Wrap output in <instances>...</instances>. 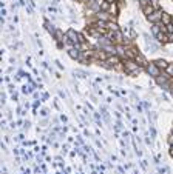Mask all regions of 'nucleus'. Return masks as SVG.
<instances>
[{"mask_svg":"<svg viewBox=\"0 0 173 174\" xmlns=\"http://www.w3.org/2000/svg\"><path fill=\"white\" fill-rule=\"evenodd\" d=\"M124 69L127 71L128 74H133V73H136V71H139L141 68H139V65L136 63L135 60H127L124 63Z\"/></svg>","mask_w":173,"mask_h":174,"instance_id":"f257e3e1","label":"nucleus"},{"mask_svg":"<svg viewBox=\"0 0 173 174\" xmlns=\"http://www.w3.org/2000/svg\"><path fill=\"white\" fill-rule=\"evenodd\" d=\"M145 69H147L148 76L154 77V79H156V77H159V76H161V69H159V68L156 66V65H154V62H153V63H148L147 66H145Z\"/></svg>","mask_w":173,"mask_h":174,"instance_id":"f03ea898","label":"nucleus"},{"mask_svg":"<svg viewBox=\"0 0 173 174\" xmlns=\"http://www.w3.org/2000/svg\"><path fill=\"white\" fill-rule=\"evenodd\" d=\"M161 20H162V13H161V11H154V13L148 17V22H152V23H159Z\"/></svg>","mask_w":173,"mask_h":174,"instance_id":"7ed1b4c3","label":"nucleus"},{"mask_svg":"<svg viewBox=\"0 0 173 174\" xmlns=\"http://www.w3.org/2000/svg\"><path fill=\"white\" fill-rule=\"evenodd\" d=\"M68 56H70L71 59L79 60V59H80V51L77 50V48H70V50H68Z\"/></svg>","mask_w":173,"mask_h":174,"instance_id":"20e7f679","label":"nucleus"},{"mask_svg":"<svg viewBox=\"0 0 173 174\" xmlns=\"http://www.w3.org/2000/svg\"><path fill=\"white\" fill-rule=\"evenodd\" d=\"M154 65H156V66L162 71V69H167L169 68V63H167L164 59H158V60H154Z\"/></svg>","mask_w":173,"mask_h":174,"instance_id":"39448f33","label":"nucleus"},{"mask_svg":"<svg viewBox=\"0 0 173 174\" xmlns=\"http://www.w3.org/2000/svg\"><path fill=\"white\" fill-rule=\"evenodd\" d=\"M135 59H136V63H138L139 66H147V65H148L147 60H145V57L142 56V54H138V56H136Z\"/></svg>","mask_w":173,"mask_h":174,"instance_id":"423d86ee","label":"nucleus"},{"mask_svg":"<svg viewBox=\"0 0 173 174\" xmlns=\"http://www.w3.org/2000/svg\"><path fill=\"white\" fill-rule=\"evenodd\" d=\"M45 26H46V29H48V33H50V34H53V35L56 34V31H57V29H56L54 26H53V23H50V22H45Z\"/></svg>","mask_w":173,"mask_h":174,"instance_id":"0eeeda50","label":"nucleus"},{"mask_svg":"<svg viewBox=\"0 0 173 174\" xmlns=\"http://www.w3.org/2000/svg\"><path fill=\"white\" fill-rule=\"evenodd\" d=\"M142 8H144V13H145V16H147V17H150V16L154 13L153 8H152V6H148V5H145V6H142Z\"/></svg>","mask_w":173,"mask_h":174,"instance_id":"6e6552de","label":"nucleus"},{"mask_svg":"<svg viewBox=\"0 0 173 174\" xmlns=\"http://www.w3.org/2000/svg\"><path fill=\"white\" fill-rule=\"evenodd\" d=\"M116 52H117V56H125V52H127V50L122 46V45H119L116 46Z\"/></svg>","mask_w":173,"mask_h":174,"instance_id":"1a4fd4ad","label":"nucleus"},{"mask_svg":"<svg viewBox=\"0 0 173 174\" xmlns=\"http://www.w3.org/2000/svg\"><path fill=\"white\" fill-rule=\"evenodd\" d=\"M107 63H111V66H113V65L121 63V62H119V57H117V56H113V57H110L108 60H107Z\"/></svg>","mask_w":173,"mask_h":174,"instance_id":"9d476101","label":"nucleus"},{"mask_svg":"<svg viewBox=\"0 0 173 174\" xmlns=\"http://www.w3.org/2000/svg\"><path fill=\"white\" fill-rule=\"evenodd\" d=\"M115 42H119V43L124 42V37H122V33L121 31H116L115 33Z\"/></svg>","mask_w":173,"mask_h":174,"instance_id":"9b49d317","label":"nucleus"},{"mask_svg":"<svg viewBox=\"0 0 173 174\" xmlns=\"http://www.w3.org/2000/svg\"><path fill=\"white\" fill-rule=\"evenodd\" d=\"M165 71H167V74H169V77H173V65H169V68Z\"/></svg>","mask_w":173,"mask_h":174,"instance_id":"f8f14e48","label":"nucleus"},{"mask_svg":"<svg viewBox=\"0 0 173 174\" xmlns=\"http://www.w3.org/2000/svg\"><path fill=\"white\" fill-rule=\"evenodd\" d=\"M169 42H173V34H169Z\"/></svg>","mask_w":173,"mask_h":174,"instance_id":"ddd939ff","label":"nucleus"},{"mask_svg":"<svg viewBox=\"0 0 173 174\" xmlns=\"http://www.w3.org/2000/svg\"><path fill=\"white\" fill-rule=\"evenodd\" d=\"M169 91H170V93L173 94V85H170V89H169Z\"/></svg>","mask_w":173,"mask_h":174,"instance_id":"4468645a","label":"nucleus"}]
</instances>
